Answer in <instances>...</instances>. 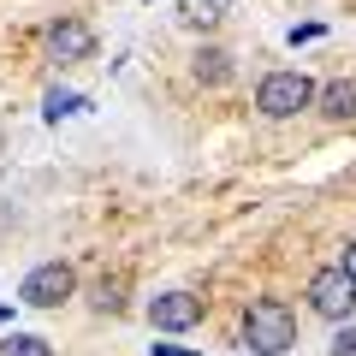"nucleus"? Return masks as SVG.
Segmentation results:
<instances>
[{"mask_svg":"<svg viewBox=\"0 0 356 356\" xmlns=\"http://www.w3.org/2000/svg\"><path fill=\"white\" fill-rule=\"evenodd\" d=\"M72 291H77V273H72V267H65V261H42V267H30V273H24L18 303H30V309H60Z\"/></svg>","mask_w":356,"mask_h":356,"instance_id":"nucleus-4","label":"nucleus"},{"mask_svg":"<svg viewBox=\"0 0 356 356\" xmlns=\"http://www.w3.org/2000/svg\"><path fill=\"white\" fill-rule=\"evenodd\" d=\"M196 77H202V83H226L232 77V60L220 48H196Z\"/></svg>","mask_w":356,"mask_h":356,"instance_id":"nucleus-10","label":"nucleus"},{"mask_svg":"<svg viewBox=\"0 0 356 356\" xmlns=\"http://www.w3.org/2000/svg\"><path fill=\"white\" fill-rule=\"evenodd\" d=\"M297 344V315L291 303H280V297H255L250 315H243V350L255 356H285Z\"/></svg>","mask_w":356,"mask_h":356,"instance_id":"nucleus-1","label":"nucleus"},{"mask_svg":"<svg viewBox=\"0 0 356 356\" xmlns=\"http://www.w3.org/2000/svg\"><path fill=\"white\" fill-rule=\"evenodd\" d=\"M226 13H232V0H178V18L184 24H202V30L226 24Z\"/></svg>","mask_w":356,"mask_h":356,"instance_id":"nucleus-8","label":"nucleus"},{"mask_svg":"<svg viewBox=\"0 0 356 356\" xmlns=\"http://www.w3.org/2000/svg\"><path fill=\"white\" fill-rule=\"evenodd\" d=\"M0 321H6V303H0Z\"/></svg>","mask_w":356,"mask_h":356,"instance_id":"nucleus-16","label":"nucleus"},{"mask_svg":"<svg viewBox=\"0 0 356 356\" xmlns=\"http://www.w3.org/2000/svg\"><path fill=\"white\" fill-rule=\"evenodd\" d=\"M202 321V297H191V291H161L149 303V327L154 332H184V327H196Z\"/></svg>","mask_w":356,"mask_h":356,"instance_id":"nucleus-6","label":"nucleus"},{"mask_svg":"<svg viewBox=\"0 0 356 356\" xmlns=\"http://www.w3.org/2000/svg\"><path fill=\"white\" fill-rule=\"evenodd\" d=\"M0 356H54V344L36 339V332H6L0 339Z\"/></svg>","mask_w":356,"mask_h":356,"instance_id":"nucleus-9","label":"nucleus"},{"mask_svg":"<svg viewBox=\"0 0 356 356\" xmlns=\"http://www.w3.org/2000/svg\"><path fill=\"white\" fill-rule=\"evenodd\" d=\"M119 291H125L119 280H102V285H95V309H125V297H119Z\"/></svg>","mask_w":356,"mask_h":356,"instance_id":"nucleus-12","label":"nucleus"},{"mask_svg":"<svg viewBox=\"0 0 356 356\" xmlns=\"http://www.w3.org/2000/svg\"><path fill=\"white\" fill-rule=\"evenodd\" d=\"M42 42H48V54H54L60 65H77V60H89V54H95V30H89L83 18H54Z\"/></svg>","mask_w":356,"mask_h":356,"instance_id":"nucleus-5","label":"nucleus"},{"mask_svg":"<svg viewBox=\"0 0 356 356\" xmlns=\"http://www.w3.org/2000/svg\"><path fill=\"white\" fill-rule=\"evenodd\" d=\"M339 267H344V273H350V280H356V243H344V255H339Z\"/></svg>","mask_w":356,"mask_h":356,"instance_id":"nucleus-14","label":"nucleus"},{"mask_svg":"<svg viewBox=\"0 0 356 356\" xmlns=\"http://www.w3.org/2000/svg\"><path fill=\"white\" fill-rule=\"evenodd\" d=\"M154 356H196V350H184V344H154Z\"/></svg>","mask_w":356,"mask_h":356,"instance_id":"nucleus-15","label":"nucleus"},{"mask_svg":"<svg viewBox=\"0 0 356 356\" xmlns=\"http://www.w3.org/2000/svg\"><path fill=\"white\" fill-rule=\"evenodd\" d=\"M321 83L309 72H267L261 83H255V113L261 119H297L303 107H315Z\"/></svg>","mask_w":356,"mask_h":356,"instance_id":"nucleus-2","label":"nucleus"},{"mask_svg":"<svg viewBox=\"0 0 356 356\" xmlns=\"http://www.w3.org/2000/svg\"><path fill=\"white\" fill-rule=\"evenodd\" d=\"M83 95H72V89H54V95H48V119H65V113H83Z\"/></svg>","mask_w":356,"mask_h":356,"instance_id":"nucleus-11","label":"nucleus"},{"mask_svg":"<svg viewBox=\"0 0 356 356\" xmlns=\"http://www.w3.org/2000/svg\"><path fill=\"white\" fill-rule=\"evenodd\" d=\"M309 309H315L321 321H339V327L356 315V280L344 273L339 261H332V267H321L315 280H309Z\"/></svg>","mask_w":356,"mask_h":356,"instance_id":"nucleus-3","label":"nucleus"},{"mask_svg":"<svg viewBox=\"0 0 356 356\" xmlns=\"http://www.w3.org/2000/svg\"><path fill=\"white\" fill-rule=\"evenodd\" d=\"M315 107L327 119H356V77H332V83H321V95H315Z\"/></svg>","mask_w":356,"mask_h":356,"instance_id":"nucleus-7","label":"nucleus"},{"mask_svg":"<svg viewBox=\"0 0 356 356\" xmlns=\"http://www.w3.org/2000/svg\"><path fill=\"white\" fill-rule=\"evenodd\" d=\"M332 356H356V327H339V339H332Z\"/></svg>","mask_w":356,"mask_h":356,"instance_id":"nucleus-13","label":"nucleus"}]
</instances>
